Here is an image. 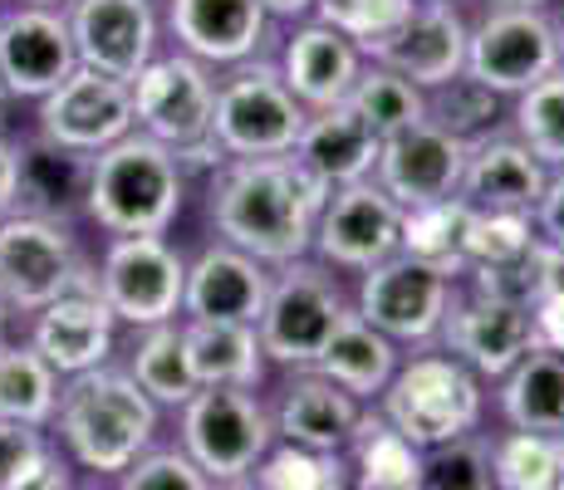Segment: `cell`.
Here are the masks:
<instances>
[{"mask_svg":"<svg viewBox=\"0 0 564 490\" xmlns=\"http://www.w3.org/2000/svg\"><path fill=\"white\" fill-rule=\"evenodd\" d=\"M334 187L310 172L295 152L285 157H226L212 182V226L226 246L260 265L305 260L324 202Z\"/></svg>","mask_w":564,"mask_h":490,"instance_id":"1","label":"cell"},{"mask_svg":"<svg viewBox=\"0 0 564 490\" xmlns=\"http://www.w3.org/2000/svg\"><path fill=\"white\" fill-rule=\"evenodd\" d=\"M158 402L128 378V368H89L59 383L50 427L69 461L89 476H123L158 437Z\"/></svg>","mask_w":564,"mask_h":490,"instance_id":"2","label":"cell"},{"mask_svg":"<svg viewBox=\"0 0 564 490\" xmlns=\"http://www.w3.org/2000/svg\"><path fill=\"white\" fill-rule=\"evenodd\" d=\"M187 172L162 143L148 133H128L104 152H94L84 211L108 236H162L182 211Z\"/></svg>","mask_w":564,"mask_h":490,"instance_id":"3","label":"cell"},{"mask_svg":"<svg viewBox=\"0 0 564 490\" xmlns=\"http://www.w3.org/2000/svg\"><path fill=\"white\" fill-rule=\"evenodd\" d=\"M481 412H486L481 378L466 363H457L447 348L442 353L437 348L412 353L408 363L393 368L388 388L378 392V417L417 451L457 442L466 432H481Z\"/></svg>","mask_w":564,"mask_h":490,"instance_id":"4","label":"cell"},{"mask_svg":"<svg viewBox=\"0 0 564 490\" xmlns=\"http://www.w3.org/2000/svg\"><path fill=\"white\" fill-rule=\"evenodd\" d=\"M280 275H270L265 309L256 319L260 348L270 363L285 368H314L324 353V344L334 339V329L344 324L349 304H344L339 280L329 275V265H310V260H290L275 265Z\"/></svg>","mask_w":564,"mask_h":490,"instance_id":"5","label":"cell"},{"mask_svg":"<svg viewBox=\"0 0 564 490\" xmlns=\"http://www.w3.org/2000/svg\"><path fill=\"white\" fill-rule=\"evenodd\" d=\"M270 446L275 427L256 388H197L182 402V451L212 486L251 476Z\"/></svg>","mask_w":564,"mask_h":490,"instance_id":"6","label":"cell"},{"mask_svg":"<svg viewBox=\"0 0 564 490\" xmlns=\"http://www.w3.org/2000/svg\"><path fill=\"white\" fill-rule=\"evenodd\" d=\"M69 290H94L69 221L10 211L0 221V304L10 314H35Z\"/></svg>","mask_w":564,"mask_h":490,"instance_id":"7","label":"cell"},{"mask_svg":"<svg viewBox=\"0 0 564 490\" xmlns=\"http://www.w3.org/2000/svg\"><path fill=\"white\" fill-rule=\"evenodd\" d=\"M310 108L285 89L275 64L246 59L216 89L212 138L226 157H285L295 152V138L305 128Z\"/></svg>","mask_w":564,"mask_h":490,"instance_id":"8","label":"cell"},{"mask_svg":"<svg viewBox=\"0 0 564 490\" xmlns=\"http://www.w3.org/2000/svg\"><path fill=\"white\" fill-rule=\"evenodd\" d=\"M182 285H187V260L162 236H113L99 275H94V290L113 309V319L133 324V329L177 319Z\"/></svg>","mask_w":564,"mask_h":490,"instance_id":"9","label":"cell"},{"mask_svg":"<svg viewBox=\"0 0 564 490\" xmlns=\"http://www.w3.org/2000/svg\"><path fill=\"white\" fill-rule=\"evenodd\" d=\"M133 89V128L148 133L167 152H182L202 138H212V108H216V79L212 64L192 54H153L138 69Z\"/></svg>","mask_w":564,"mask_h":490,"instance_id":"10","label":"cell"},{"mask_svg":"<svg viewBox=\"0 0 564 490\" xmlns=\"http://www.w3.org/2000/svg\"><path fill=\"white\" fill-rule=\"evenodd\" d=\"M452 309V275L422 265L412 255H388L364 270L359 285V319L373 324L393 344H432Z\"/></svg>","mask_w":564,"mask_h":490,"instance_id":"11","label":"cell"},{"mask_svg":"<svg viewBox=\"0 0 564 490\" xmlns=\"http://www.w3.org/2000/svg\"><path fill=\"white\" fill-rule=\"evenodd\" d=\"M560 69L555 20L545 10H486L466 30V74L496 94H525Z\"/></svg>","mask_w":564,"mask_h":490,"instance_id":"12","label":"cell"},{"mask_svg":"<svg viewBox=\"0 0 564 490\" xmlns=\"http://www.w3.org/2000/svg\"><path fill=\"white\" fill-rule=\"evenodd\" d=\"M398 236H403V206L368 177L354 182V187H334V196L319 211L310 250H319L324 265L364 275L378 260L398 255Z\"/></svg>","mask_w":564,"mask_h":490,"instance_id":"13","label":"cell"},{"mask_svg":"<svg viewBox=\"0 0 564 490\" xmlns=\"http://www.w3.org/2000/svg\"><path fill=\"white\" fill-rule=\"evenodd\" d=\"M79 69L133 84L138 69L158 54L153 0H69L64 10Z\"/></svg>","mask_w":564,"mask_h":490,"instance_id":"14","label":"cell"},{"mask_svg":"<svg viewBox=\"0 0 564 490\" xmlns=\"http://www.w3.org/2000/svg\"><path fill=\"white\" fill-rule=\"evenodd\" d=\"M133 133V89L94 69H74L59 89L40 98V138L74 152H104Z\"/></svg>","mask_w":564,"mask_h":490,"instance_id":"15","label":"cell"},{"mask_svg":"<svg viewBox=\"0 0 564 490\" xmlns=\"http://www.w3.org/2000/svg\"><path fill=\"white\" fill-rule=\"evenodd\" d=\"M437 339L457 363L471 368L476 378H496V383H501L520 358L535 348L530 304L491 300V294H471V300L452 294V309H447V319H442Z\"/></svg>","mask_w":564,"mask_h":490,"instance_id":"16","label":"cell"},{"mask_svg":"<svg viewBox=\"0 0 564 490\" xmlns=\"http://www.w3.org/2000/svg\"><path fill=\"white\" fill-rule=\"evenodd\" d=\"M79 69L59 6H15L0 15V79L10 98H45Z\"/></svg>","mask_w":564,"mask_h":490,"instance_id":"17","label":"cell"},{"mask_svg":"<svg viewBox=\"0 0 564 490\" xmlns=\"http://www.w3.org/2000/svg\"><path fill=\"white\" fill-rule=\"evenodd\" d=\"M462 162H466L462 138L442 133L437 123L422 118V123L403 128V133L383 138L373 182L408 211V206H427V202H442V196H457Z\"/></svg>","mask_w":564,"mask_h":490,"instance_id":"18","label":"cell"},{"mask_svg":"<svg viewBox=\"0 0 564 490\" xmlns=\"http://www.w3.org/2000/svg\"><path fill=\"white\" fill-rule=\"evenodd\" d=\"M368 54H373V64H383V69L403 74L408 84H417L422 94L442 89L447 79L466 74V20L452 6L417 0V10Z\"/></svg>","mask_w":564,"mask_h":490,"instance_id":"19","label":"cell"},{"mask_svg":"<svg viewBox=\"0 0 564 490\" xmlns=\"http://www.w3.org/2000/svg\"><path fill=\"white\" fill-rule=\"evenodd\" d=\"M113 309L99 300V290H69L35 309V329H30V348L54 368L59 378L104 368L113 353Z\"/></svg>","mask_w":564,"mask_h":490,"instance_id":"20","label":"cell"},{"mask_svg":"<svg viewBox=\"0 0 564 490\" xmlns=\"http://www.w3.org/2000/svg\"><path fill=\"white\" fill-rule=\"evenodd\" d=\"M270 294V265L236 246H206L187 265L182 285V314L187 319H221V324H256Z\"/></svg>","mask_w":564,"mask_h":490,"instance_id":"21","label":"cell"},{"mask_svg":"<svg viewBox=\"0 0 564 490\" xmlns=\"http://www.w3.org/2000/svg\"><path fill=\"white\" fill-rule=\"evenodd\" d=\"M550 172L516 133H486L466 143L457 196L471 211H535Z\"/></svg>","mask_w":564,"mask_h":490,"instance_id":"22","label":"cell"},{"mask_svg":"<svg viewBox=\"0 0 564 490\" xmlns=\"http://www.w3.org/2000/svg\"><path fill=\"white\" fill-rule=\"evenodd\" d=\"M368 402H359L354 392H344L339 383H329L324 373L305 368L300 378H290L285 398H280L275 417V442H290V446H305V451H334L344 456L359 432Z\"/></svg>","mask_w":564,"mask_h":490,"instance_id":"23","label":"cell"},{"mask_svg":"<svg viewBox=\"0 0 564 490\" xmlns=\"http://www.w3.org/2000/svg\"><path fill=\"white\" fill-rule=\"evenodd\" d=\"M167 25L182 54L202 64H246L265 40L270 15L260 0H172Z\"/></svg>","mask_w":564,"mask_h":490,"instance_id":"24","label":"cell"},{"mask_svg":"<svg viewBox=\"0 0 564 490\" xmlns=\"http://www.w3.org/2000/svg\"><path fill=\"white\" fill-rule=\"evenodd\" d=\"M275 69H280V79H285V89L314 113V108H334L349 98L354 79H359V69H364V50L354 45V40H344L339 30L310 20V25H300L295 35H290Z\"/></svg>","mask_w":564,"mask_h":490,"instance_id":"25","label":"cell"},{"mask_svg":"<svg viewBox=\"0 0 564 490\" xmlns=\"http://www.w3.org/2000/svg\"><path fill=\"white\" fill-rule=\"evenodd\" d=\"M378 148H383V138H378L349 104L314 108L295 138V157L305 162L310 172H319L329 187H354V182L373 177Z\"/></svg>","mask_w":564,"mask_h":490,"instance_id":"26","label":"cell"},{"mask_svg":"<svg viewBox=\"0 0 564 490\" xmlns=\"http://www.w3.org/2000/svg\"><path fill=\"white\" fill-rule=\"evenodd\" d=\"M89 152L59 148L50 138H30L15 148V211L69 221L89 192Z\"/></svg>","mask_w":564,"mask_h":490,"instance_id":"27","label":"cell"},{"mask_svg":"<svg viewBox=\"0 0 564 490\" xmlns=\"http://www.w3.org/2000/svg\"><path fill=\"white\" fill-rule=\"evenodd\" d=\"M182 348L197 388H260L265 378V348L256 324L182 319Z\"/></svg>","mask_w":564,"mask_h":490,"instance_id":"28","label":"cell"},{"mask_svg":"<svg viewBox=\"0 0 564 490\" xmlns=\"http://www.w3.org/2000/svg\"><path fill=\"white\" fill-rule=\"evenodd\" d=\"M506 427L516 432H564V353L530 348L525 358L501 378L496 392Z\"/></svg>","mask_w":564,"mask_h":490,"instance_id":"29","label":"cell"},{"mask_svg":"<svg viewBox=\"0 0 564 490\" xmlns=\"http://www.w3.org/2000/svg\"><path fill=\"white\" fill-rule=\"evenodd\" d=\"M393 368H398L393 339H383L373 324H364L359 314L349 309V314H344V324L334 329V339L324 344L314 373H324L329 383H339L344 392H354L359 402H378V392L388 388Z\"/></svg>","mask_w":564,"mask_h":490,"instance_id":"30","label":"cell"},{"mask_svg":"<svg viewBox=\"0 0 564 490\" xmlns=\"http://www.w3.org/2000/svg\"><path fill=\"white\" fill-rule=\"evenodd\" d=\"M349 456V490H422V451L398 437L378 412H364Z\"/></svg>","mask_w":564,"mask_h":490,"instance_id":"31","label":"cell"},{"mask_svg":"<svg viewBox=\"0 0 564 490\" xmlns=\"http://www.w3.org/2000/svg\"><path fill=\"white\" fill-rule=\"evenodd\" d=\"M59 383L45 358L30 344L10 339L0 348V422H25V427H50L59 407Z\"/></svg>","mask_w":564,"mask_h":490,"instance_id":"32","label":"cell"},{"mask_svg":"<svg viewBox=\"0 0 564 490\" xmlns=\"http://www.w3.org/2000/svg\"><path fill=\"white\" fill-rule=\"evenodd\" d=\"M128 378L158 402V407H182L197 392V378L187 368V348H182V324H153L143 329V339L133 344L128 358Z\"/></svg>","mask_w":564,"mask_h":490,"instance_id":"33","label":"cell"},{"mask_svg":"<svg viewBox=\"0 0 564 490\" xmlns=\"http://www.w3.org/2000/svg\"><path fill=\"white\" fill-rule=\"evenodd\" d=\"M496 490H560L564 486V432H501L491 437Z\"/></svg>","mask_w":564,"mask_h":490,"instance_id":"34","label":"cell"},{"mask_svg":"<svg viewBox=\"0 0 564 490\" xmlns=\"http://www.w3.org/2000/svg\"><path fill=\"white\" fill-rule=\"evenodd\" d=\"M466 216H471V206H466L462 196H442V202H427V206H408L398 250L412 255V260H422V265L442 270V275H462Z\"/></svg>","mask_w":564,"mask_h":490,"instance_id":"35","label":"cell"},{"mask_svg":"<svg viewBox=\"0 0 564 490\" xmlns=\"http://www.w3.org/2000/svg\"><path fill=\"white\" fill-rule=\"evenodd\" d=\"M344 104H349L378 138H393L427 118V94H422L417 84H408L403 74L383 69V64H364Z\"/></svg>","mask_w":564,"mask_h":490,"instance_id":"36","label":"cell"},{"mask_svg":"<svg viewBox=\"0 0 564 490\" xmlns=\"http://www.w3.org/2000/svg\"><path fill=\"white\" fill-rule=\"evenodd\" d=\"M535 241H540L535 216H525V211H471L466 216V236H462V275L520 265V260H530Z\"/></svg>","mask_w":564,"mask_h":490,"instance_id":"37","label":"cell"},{"mask_svg":"<svg viewBox=\"0 0 564 490\" xmlns=\"http://www.w3.org/2000/svg\"><path fill=\"white\" fill-rule=\"evenodd\" d=\"M516 138L545 172H564V69L516 94Z\"/></svg>","mask_w":564,"mask_h":490,"instance_id":"38","label":"cell"},{"mask_svg":"<svg viewBox=\"0 0 564 490\" xmlns=\"http://www.w3.org/2000/svg\"><path fill=\"white\" fill-rule=\"evenodd\" d=\"M496 118H501V94L486 89L471 74H457L442 89H427V123H437L442 133L462 138V143L496 133Z\"/></svg>","mask_w":564,"mask_h":490,"instance_id":"39","label":"cell"},{"mask_svg":"<svg viewBox=\"0 0 564 490\" xmlns=\"http://www.w3.org/2000/svg\"><path fill=\"white\" fill-rule=\"evenodd\" d=\"M260 490H349V466L334 451H305V446L275 442L256 466Z\"/></svg>","mask_w":564,"mask_h":490,"instance_id":"40","label":"cell"},{"mask_svg":"<svg viewBox=\"0 0 564 490\" xmlns=\"http://www.w3.org/2000/svg\"><path fill=\"white\" fill-rule=\"evenodd\" d=\"M64 471L50 427L0 422V490H45Z\"/></svg>","mask_w":564,"mask_h":490,"instance_id":"41","label":"cell"},{"mask_svg":"<svg viewBox=\"0 0 564 490\" xmlns=\"http://www.w3.org/2000/svg\"><path fill=\"white\" fill-rule=\"evenodd\" d=\"M422 490H496L491 476V437L466 432L422 451Z\"/></svg>","mask_w":564,"mask_h":490,"instance_id":"42","label":"cell"},{"mask_svg":"<svg viewBox=\"0 0 564 490\" xmlns=\"http://www.w3.org/2000/svg\"><path fill=\"white\" fill-rule=\"evenodd\" d=\"M412 10H417V0H314V20L339 30L364 54L373 45H383Z\"/></svg>","mask_w":564,"mask_h":490,"instance_id":"43","label":"cell"},{"mask_svg":"<svg viewBox=\"0 0 564 490\" xmlns=\"http://www.w3.org/2000/svg\"><path fill=\"white\" fill-rule=\"evenodd\" d=\"M113 490H216L206 481V471H197L187 451H143L123 476H118Z\"/></svg>","mask_w":564,"mask_h":490,"instance_id":"44","label":"cell"},{"mask_svg":"<svg viewBox=\"0 0 564 490\" xmlns=\"http://www.w3.org/2000/svg\"><path fill=\"white\" fill-rule=\"evenodd\" d=\"M530 216H535L540 241L564 246V172H550L545 177V192H540V202H535Z\"/></svg>","mask_w":564,"mask_h":490,"instance_id":"45","label":"cell"},{"mask_svg":"<svg viewBox=\"0 0 564 490\" xmlns=\"http://www.w3.org/2000/svg\"><path fill=\"white\" fill-rule=\"evenodd\" d=\"M530 270H535V300H560L564 294V246L535 241V250H530Z\"/></svg>","mask_w":564,"mask_h":490,"instance_id":"46","label":"cell"},{"mask_svg":"<svg viewBox=\"0 0 564 490\" xmlns=\"http://www.w3.org/2000/svg\"><path fill=\"white\" fill-rule=\"evenodd\" d=\"M530 329H535V348L564 353V294L560 300H535L530 304Z\"/></svg>","mask_w":564,"mask_h":490,"instance_id":"47","label":"cell"},{"mask_svg":"<svg viewBox=\"0 0 564 490\" xmlns=\"http://www.w3.org/2000/svg\"><path fill=\"white\" fill-rule=\"evenodd\" d=\"M15 211V148L0 138V221Z\"/></svg>","mask_w":564,"mask_h":490,"instance_id":"48","label":"cell"},{"mask_svg":"<svg viewBox=\"0 0 564 490\" xmlns=\"http://www.w3.org/2000/svg\"><path fill=\"white\" fill-rule=\"evenodd\" d=\"M260 10L275 15V20H300V15H310L314 10V0H260Z\"/></svg>","mask_w":564,"mask_h":490,"instance_id":"49","label":"cell"},{"mask_svg":"<svg viewBox=\"0 0 564 490\" xmlns=\"http://www.w3.org/2000/svg\"><path fill=\"white\" fill-rule=\"evenodd\" d=\"M491 10H545V0H491Z\"/></svg>","mask_w":564,"mask_h":490,"instance_id":"50","label":"cell"},{"mask_svg":"<svg viewBox=\"0 0 564 490\" xmlns=\"http://www.w3.org/2000/svg\"><path fill=\"white\" fill-rule=\"evenodd\" d=\"M45 490H94V486H84V481H69V471H59V476H54V481H50Z\"/></svg>","mask_w":564,"mask_h":490,"instance_id":"51","label":"cell"},{"mask_svg":"<svg viewBox=\"0 0 564 490\" xmlns=\"http://www.w3.org/2000/svg\"><path fill=\"white\" fill-rule=\"evenodd\" d=\"M216 490H260V481H256V476H241V481H221Z\"/></svg>","mask_w":564,"mask_h":490,"instance_id":"52","label":"cell"},{"mask_svg":"<svg viewBox=\"0 0 564 490\" xmlns=\"http://www.w3.org/2000/svg\"><path fill=\"white\" fill-rule=\"evenodd\" d=\"M6 344H10V309L0 304V348H6Z\"/></svg>","mask_w":564,"mask_h":490,"instance_id":"53","label":"cell"},{"mask_svg":"<svg viewBox=\"0 0 564 490\" xmlns=\"http://www.w3.org/2000/svg\"><path fill=\"white\" fill-rule=\"evenodd\" d=\"M555 40H560V69H564V20L555 25Z\"/></svg>","mask_w":564,"mask_h":490,"instance_id":"54","label":"cell"},{"mask_svg":"<svg viewBox=\"0 0 564 490\" xmlns=\"http://www.w3.org/2000/svg\"><path fill=\"white\" fill-rule=\"evenodd\" d=\"M15 6H64V0H15Z\"/></svg>","mask_w":564,"mask_h":490,"instance_id":"55","label":"cell"},{"mask_svg":"<svg viewBox=\"0 0 564 490\" xmlns=\"http://www.w3.org/2000/svg\"><path fill=\"white\" fill-rule=\"evenodd\" d=\"M6 104H10V89H6V79H0V113H6Z\"/></svg>","mask_w":564,"mask_h":490,"instance_id":"56","label":"cell"},{"mask_svg":"<svg viewBox=\"0 0 564 490\" xmlns=\"http://www.w3.org/2000/svg\"><path fill=\"white\" fill-rule=\"evenodd\" d=\"M427 6H452V0H427Z\"/></svg>","mask_w":564,"mask_h":490,"instance_id":"57","label":"cell"},{"mask_svg":"<svg viewBox=\"0 0 564 490\" xmlns=\"http://www.w3.org/2000/svg\"><path fill=\"white\" fill-rule=\"evenodd\" d=\"M0 15H6V10H0Z\"/></svg>","mask_w":564,"mask_h":490,"instance_id":"58","label":"cell"},{"mask_svg":"<svg viewBox=\"0 0 564 490\" xmlns=\"http://www.w3.org/2000/svg\"><path fill=\"white\" fill-rule=\"evenodd\" d=\"M560 490H564V486H560Z\"/></svg>","mask_w":564,"mask_h":490,"instance_id":"59","label":"cell"}]
</instances>
